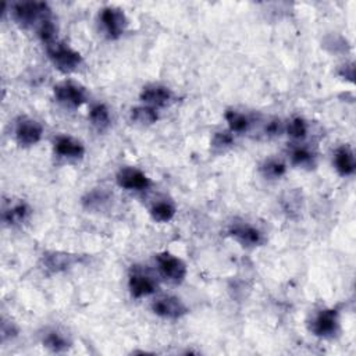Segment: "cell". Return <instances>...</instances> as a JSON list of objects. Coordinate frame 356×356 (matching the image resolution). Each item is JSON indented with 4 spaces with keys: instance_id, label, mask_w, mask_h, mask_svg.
Wrapping results in <instances>:
<instances>
[{
    "instance_id": "obj_1",
    "label": "cell",
    "mask_w": 356,
    "mask_h": 356,
    "mask_svg": "<svg viewBox=\"0 0 356 356\" xmlns=\"http://www.w3.org/2000/svg\"><path fill=\"white\" fill-rule=\"evenodd\" d=\"M11 18L22 28H38L44 19L51 18V10L44 1H15L10 7Z\"/></svg>"
},
{
    "instance_id": "obj_2",
    "label": "cell",
    "mask_w": 356,
    "mask_h": 356,
    "mask_svg": "<svg viewBox=\"0 0 356 356\" xmlns=\"http://www.w3.org/2000/svg\"><path fill=\"white\" fill-rule=\"evenodd\" d=\"M312 335L320 339H332L341 331L339 312L335 307H321L312 313L306 323Z\"/></svg>"
},
{
    "instance_id": "obj_3",
    "label": "cell",
    "mask_w": 356,
    "mask_h": 356,
    "mask_svg": "<svg viewBox=\"0 0 356 356\" xmlns=\"http://www.w3.org/2000/svg\"><path fill=\"white\" fill-rule=\"evenodd\" d=\"M46 53L54 68L63 74H72L78 71L83 63L81 53L61 40L46 46Z\"/></svg>"
},
{
    "instance_id": "obj_4",
    "label": "cell",
    "mask_w": 356,
    "mask_h": 356,
    "mask_svg": "<svg viewBox=\"0 0 356 356\" xmlns=\"http://www.w3.org/2000/svg\"><path fill=\"white\" fill-rule=\"evenodd\" d=\"M154 264L157 274L170 284H181L186 278L188 267L185 261L171 252H159L154 256Z\"/></svg>"
},
{
    "instance_id": "obj_5",
    "label": "cell",
    "mask_w": 356,
    "mask_h": 356,
    "mask_svg": "<svg viewBox=\"0 0 356 356\" xmlns=\"http://www.w3.org/2000/svg\"><path fill=\"white\" fill-rule=\"evenodd\" d=\"M99 24L107 39H120L128 28V17L120 7L106 6L99 11Z\"/></svg>"
},
{
    "instance_id": "obj_6",
    "label": "cell",
    "mask_w": 356,
    "mask_h": 356,
    "mask_svg": "<svg viewBox=\"0 0 356 356\" xmlns=\"http://www.w3.org/2000/svg\"><path fill=\"white\" fill-rule=\"evenodd\" d=\"M227 235L242 248L254 249L266 243L264 232L246 221H234L227 228Z\"/></svg>"
},
{
    "instance_id": "obj_7",
    "label": "cell",
    "mask_w": 356,
    "mask_h": 356,
    "mask_svg": "<svg viewBox=\"0 0 356 356\" xmlns=\"http://www.w3.org/2000/svg\"><path fill=\"white\" fill-rule=\"evenodd\" d=\"M157 289L159 282L147 268L132 266L128 274V291L134 299H142L154 295Z\"/></svg>"
},
{
    "instance_id": "obj_8",
    "label": "cell",
    "mask_w": 356,
    "mask_h": 356,
    "mask_svg": "<svg viewBox=\"0 0 356 356\" xmlns=\"http://www.w3.org/2000/svg\"><path fill=\"white\" fill-rule=\"evenodd\" d=\"M53 97L65 108H79L88 102V92L74 81H61L53 86Z\"/></svg>"
},
{
    "instance_id": "obj_9",
    "label": "cell",
    "mask_w": 356,
    "mask_h": 356,
    "mask_svg": "<svg viewBox=\"0 0 356 356\" xmlns=\"http://www.w3.org/2000/svg\"><path fill=\"white\" fill-rule=\"evenodd\" d=\"M14 139L21 147H32L43 138V125L28 115H21L14 124Z\"/></svg>"
},
{
    "instance_id": "obj_10",
    "label": "cell",
    "mask_w": 356,
    "mask_h": 356,
    "mask_svg": "<svg viewBox=\"0 0 356 356\" xmlns=\"http://www.w3.org/2000/svg\"><path fill=\"white\" fill-rule=\"evenodd\" d=\"M150 310L153 314L164 320H179L189 313V309L184 300L174 295L157 296L150 303Z\"/></svg>"
},
{
    "instance_id": "obj_11",
    "label": "cell",
    "mask_w": 356,
    "mask_h": 356,
    "mask_svg": "<svg viewBox=\"0 0 356 356\" xmlns=\"http://www.w3.org/2000/svg\"><path fill=\"white\" fill-rule=\"evenodd\" d=\"M115 182L120 188L131 192H143L152 186L149 175L140 168L132 165L121 167L115 174Z\"/></svg>"
},
{
    "instance_id": "obj_12",
    "label": "cell",
    "mask_w": 356,
    "mask_h": 356,
    "mask_svg": "<svg viewBox=\"0 0 356 356\" xmlns=\"http://www.w3.org/2000/svg\"><path fill=\"white\" fill-rule=\"evenodd\" d=\"M79 260H81V256L70 252L49 250L42 254L40 266L44 271L50 274H60L71 270L75 264L79 263Z\"/></svg>"
},
{
    "instance_id": "obj_13",
    "label": "cell",
    "mask_w": 356,
    "mask_h": 356,
    "mask_svg": "<svg viewBox=\"0 0 356 356\" xmlns=\"http://www.w3.org/2000/svg\"><path fill=\"white\" fill-rule=\"evenodd\" d=\"M53 152L60 159L74 161L83 159L86 149L79 139L71 135H57L53 140Z\"/></svg>"
},
{
    "instance_id": "obj_14",
    "label": "cell",
    "mask_w": 356,
    "mask_h": 356,
    "mask_svg": "<svg viewBox=\"0 0 356 356\" xmlns=\"http://www.w3.org/2000/svg\"><path fill=\"white\" fill-rule=\"evenodd\" d=\"M139 99L142 104L150 106L153 108H161V107H167L172 102L174 93L165 85L147 83L140 89Z\"/></svg>"
},
{
    "instance_id": "obj_15",
    "label": "cell",
    "mask_w": 356,
    "mask_h": 356,
    "mask_svg": "<svg viewBox=\"0 0 356 356\" xmlns=\"http://www.w3.org/2000/svg\"><path fill=\"white\" fill-rule=\"evenodd\" d=\"M40 342L42 346L51 353H65L72 348V341L70 335L56 327L46 328L40 335Z\"/></svg>"
},
{
    "instance_id": "obj_16",
    "label": "cell",
    "mask_w": 356,
    "mask_h": 356,
    "mask_svg": "<svg viewBox=\"0 0 356 356\" xmlns=\"http://www.w3.org/2000/svg\"><path fill=\"white\" fill-rule=\"evenodd\" d=\"M332 165L341 177H352L356 171L355 152L349 145H341L334 150Z\"/></svg>"
},
{
    "instance_id": "obj_17",
    "label": "cell",
    "mask_w": 356,
    "mask_h": 356,
    "mask_svg": "<svg viewBox=\"0 0 356 356\" xmlns=\"http://www.w3.org/2000/svg\"><path fill=\"white\" fill-rule=\"evenodd\" d=\"M113 200V193L104 188H93L88 191L82 199L81 204L88 211H104Z\"/></svg>"
},
{
    "instance_id": "obj_18",
    "label": "cell",
    "mask_w": 356,
    "mask_h": 356,
    "mask_svg": "<svg viewBox=\"0 0 356 356\" xmlns=\"http://www.w3.org/2000/svg\"><path fill=\"white\" fill-rule=\"evenodd\" d=\"M31 216V207L28 203L19 200L13 202L6 206L1 211V221L7 227H18L22 225Z\"/></svg>"
},
{
    "instance_id": "obj_19",
    "label": "cell",
    "mask_w": 356,
    "mask_h": 356,
    "mask_svg": "<svg viewBox=\"0 0 356 356\" xmlns=\"http://www.w3.org/2000/svg\"><path fill=\"white\" fill-rule=\"evenodd\" d=\"M289 161L292 165L303 170H312L317 164L316 152L305 143H295L289 149Z\"/></svg>"
},
{
    "instance_id": "obj_20",
    "label": "cell",
    "mask_w": 356,
    "mask_h": 356,
    "mask_svg": "<svg viewBox=\"0 0 356 356\" xmlns=\"http://www.w3.org/2000/svg\"><path fill=\"white\" fill-rule=\"evenodd\" d=\"M286 171H288L286 163L281 157H275V156L264 159L259 165V172L267 181L281 179L286 174Z\"/></svg>"
},
{
    "instance_id": "obj_21",
    "label": "cell",
    "mask_w": 356,
    "mask_h": 356,
    "mask_svg": "<svg viewBox=\"0 0 356 356\" xmlns=\"http://www.w3.org/2000/svg\"><path fill=\"white\" fill-rule=\"evenodd\" d=\"M88 120L90 125L97 131V132H104L110 128L111 125V114L110 108L104 103H93L89 107L88 113Z\"/></svg>"
},
{
    "instance_id": "obj_22",
    "label": "cell",
    "mask_w": 356,
    "mask_h": 356,
    "mask_svg": "<svg viewBox=\"0 0 356 356\" xmlns=\"http://www.w3.org/2000/svg\"><path fill=\"white\" fill-rule=\"evenodd\" d=\"M149 214L153 221L165 224V222H170L175 217L177 207L168 199H157L150 204Z\"/></svg>"
},
{
    "instance_id": "obj_23",
    "label": "cell",
    "mask_w": 356,
    "mask_h": 356,
    "mask_svg": "<svg viewBox=\"0 0 356 356\" xmlns=\"http://www.w3.org/2000/svg\"><path fill=\"white\" fill-rule=\"evenodd\" d=\"M224 120L228 125V129L234 135H242V134L248 132L250 128V124H252L250 118L245 113H242L236 108H227L224 111Z\"/></svg>"
},
{
    "instance_id": "obj_24",
    "label": "cell",
    "mask_w": 356,
    "mask_h": 356,
    "mask_svg": "<svg viewBox=\"0 0 356 356\" xmlns=\"http://www.w3.org/2000/svg\"><path fill=\"white\" fill-rule=\"evenodd\" d=\"M129 120L139 127H150L159 121L157 108H153L146 104L132 107L129 111Z\"/></svg>"
},
{
    "instance_id": "obj_25",
    "label": "cell",
    "mask_w": 356,
    "mask_h": 356,
    "mask_svg": "<svg viewBox=\"0 0 356 356\" xmlns=\"http://www.w3.org/2000/svg\"><path fill=\"white\" fill-rule=\"evenodd\" d=\"M285 134L296 143H300L309 134V124L303 117L295 115L285 122Z\"/></svg>"
},
{
    "instance_id": "obj_26",
    "label": "cell",
    "mask_w": 356,
    "mask_h": 356,
    "mask_svg": "<svg viewBox=\"0 0 356 356\" xmlns=\"http://www.w3.org/2000/svg\"><path fill=\"white\" fill-rule=\"evenodd\" d=\"M234 143H235V135L228 128L216 131L210 139L211 152L217 154L225 153L234 146Z\"/></svg>"
},
{
    "instance_id": "obj_27",
    "label": "cell",
    "mask_w": 356,
    "mask_h": 356,
    "mask_svg": "<svg viewBox=\"0 0 356 356\" xmlns=\"http://www.w3.org/2000/svg\"><path fill=\"white\" fill-rule=\"evenodd\" d=\"M36 35H38V38L40 39V42L44 44V47L53 44L54 42L58 40V39H57V25H56V22H54L53 17L44 19V21L36 28Z\"/></svg>"
},
{
    "instance_id": "obj_28",
    "label": "cell",
    "mask_w": 356,
    "mask_h": 356,
    "mask_svg": "<svg viewBox=\"0 0 356 356\" xmlns=\"http://www.w3.org/2000/svg\"><path fill=\"white\" fill-rule=\"evenodd\" d=\"M285 132V122H282L281 118H270L264 125V135L268 138L280 136Z\"/></svg>"
},
{
    "instance_id": "obj_29",
    "label": "cell",
    "mask_w": 356,
    "mask_h": 356,
    "mask_svg": "<svg viewBox=\"0 0 356 356\" xmlns=\"http://www.w3.org/2000/svg\"><path fill=\"white\" fill-rule=\"evenodd\" d=\"M338 75L343 79H348L349 82H353V76H355V64L350 61V63H346L343 65L339 67L338 70Z\"/></svg>"
}]
</instances>
